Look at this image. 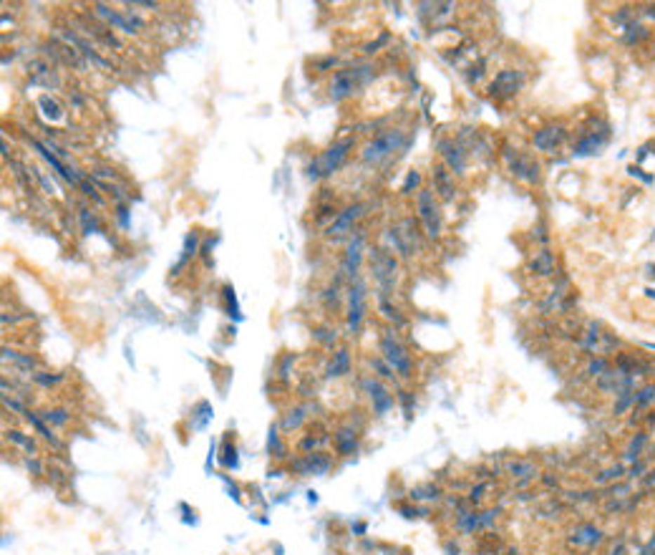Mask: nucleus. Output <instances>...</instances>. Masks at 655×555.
<instances>
[{
  "label": "nucleus",
  "mask_w": 655,
  "mask_h": 555,
  "mask_svg": "<svg viewBox=\"0 0 655 555\" xmlns=\"http://www.w3.org/2000/svg\"><path fill=\"white\" fill-rule=\"evenodd\" d=\"M353 147H355L353 136H345V139H338V142H333L331 147L325 149V152H320V155L305 166L307 179H312V182H320V179H325V177H333V174H336L338 169L345 164V159H348L350 149H353Z\"/></svg>",
  "instance_id": "obj_1"
},
{
  "label": "nucleus",
  "mask_w": 655,
  "mask_h": 555,
  "mask_svg": "<svg viewBox=\"0 0 655 555\" xmlns=\"http://www.w3.org/2000/svg\"><path fill=\"white\" fill-rule=\"evenodd\" d=\"M406 144H409V134H406L404 129H386V131H381V134H376L373 139L363 147L361 159H363V164L378 166L386 159H391L396 152H401Z\"/></svg>",
  "instance_id": "obj_2"
},
{
  "label": "nucleus",
  "mask_w": 655,
  "mask_h": 555,
  "mask_svg": "<svg viewBox=\"0 0 655 555\" xmlns=\"http://www.w3.org/2000/svg\"><path fill=\"white\" fill-rule=\"evenodd\" d=\"M371 79H373V68L371 66L340 68V71L333 74L331 84H328V96H331V101H336V104L338 101H345L361 86H366Z\"/></svg>",
  "instance_id": "obj_3"
},
{
  "label": "nucleus",
  "mask_w": 655,
  "mask_h": 555,
  "mask_svg": "<svg viewBox=\"0 0 655 555\" xmlns=\"http://www.w3.org/2000/svg\"><path fill=\"white\" fill-rule=\"evenodd\" d=\"M368 260H371V273L378 285V296H391L393 285L398 278V258L388 250V247L373 245L368 250Z\"/></svg>",
  "instance_id": "obj_4"
},
{
  "label": "nucleus",
  "mask_w": 655,
  "mask_h": 555,
  "mask_svg": "<svg viewBox=\"0 0 655 555\" xmlns=\"http://www.w3.org/2000/svg\"><path fill=\"white\" fill-rule=\"evenodd\" d=\"M378 348H381V358H383L393 371H396L398 377L413 379V358H411V353L404 346V341L396 336V331L381 333Z\"/></svg>",
  "instance_id": "obj_5"
},
{
  "label": "nucleus",
  "mask_w": 655,
  "mask_h": 555,
  "mask_svg": "<svg viewBox=\"0 0 655 555\" xmlns=\"http://www.w3.org/2000/svg\"><path fill=\"white\" fill-rule=\"evenodd\" d=\"M386 240L388 247H393L401 258H411V255L418 253L421 247V233H418V225L413 217H404V220L386 230Z\"/></svg>",
  "instance_id": "obj_6"
},
{
  "label": "nucleus",
  "mask_w": 655,
  "mask_h": 555,
  "mask_svg": "<svg viewBox=\"0 0 655 555\" xmlns=\"http://www.w3.org/2000/svg\"><path fill=\"white\" fill-rule=\"evenodd\" d=\"M368 313V285L366 280L355 278L348 288V313H345V326H348L350 336H358L366 323Z\"/></svg>",
  "instance_id": "obj_7"
},
{
  "label": "nucleus",
  "mask_w": 655,
  "mask_h": 555,
  "mask_svg": "<svg viewBox=\"0 0 655 555\" xmlns=\"http://www.w3.org/2000/svg\"><path fill=\"white\" fill-rule=\"evenodd\" d=\"M416 212H418V220H421L426 237L439 240L441 237V207H439V200H436L434 190L416 192Z\"/></svg>",
  "instance_id": "obj_8"
},
{
  "label": "nucleus",
  "mask_w": 655,
  "mask_h": 555,
  "mask_svg": "<svg viewBox=\"0 0 655 555\" xmlns=\"http://www.w3.org/2000/svg\"><path fill=\"white\" fill-rule=\"evenodd\" d=\"M524 84H527L524 71H520V68H504V71H499V74L489 81L487 93L496 101H509V99H515L517 93L524 89Z\"/></svg>",
  "instance_id": "obj_9"
},
{
  "label": "nucleus",
  "mask_w": 655,
  "mask_h": 555,
  "mask_svg": "<svg viewBox=\"0 0 655 555\" xmlns=\"http://www.w3.org/2000/svg\"><path fill=\"white\" fill-rule=\"evenodd\" d=\"M361 388H363V394L371 399V407H373V414L376 417H386L388 412L393 409V404H396V399H393V394L388 391V386L381 379H376V377H366L361 381Z\"/></svg>",
  "instance_id": "obj_10"
},
{
  "label": "nucleus",
  "mask_w": 655,
  "mask_h": 555,
  "mask_svg": "<svg viewBox=\"0 0 655 555\" xmlns=\"http://www.w3.org/2000/svg\"><path fill=\"white\" fill-rule=\"evenodd\" d=\"M366 210H368L366 202H353V204H348V207H343V210L333 217L331 228H328V237H331V240H343L345 235L353 233V225L366 215Z\"/></svg>",
  "instance_id": "obj_11"
},
{
  "label": "nucleus",
  "mask_w": 655,
  "mask_h": 555,
  "mask_svg": "<svg viewBox=\"0 0 655 555\" xmlns=\"http://www.w3.org/2000/svg\"><path fill=\"white\" fill-rule=\"evenodd\" d=\"M504 157L509 159V172L515 174L517 179H522L527 185H537L539 179H542V166H539V162L532 155H522L517 149L515 155H512V149H507Z\"/></svg>",
  "instance_id": "obj_12"
},
{
  "label": "nucleus",
  "mask_w": 655,
  "mask_h": 555,
  "mask_svg": "<svg viewBox=\"0 0 655 555\" xmlns=\"http://www.w3.org/2000/svg\"><path fill=\"white\" fill-rule=\"evenodd\" d=\"M567 134H569L567 126H562V124H547V126L534 131L532 147L537 149V152H542V155H555V152L567 142Z\"/></svg>",
  "instance_id": "obj_13"
},
{
  "label": "nucleus",
  "mask_w": 655,
  "mask_h": 555,
  "mask_svg": "<svg viewBox=\"0 0 655 555\" xmlns=\"http://www.w3.org/2000/svg\"><path fill=\"white\" fill-rule=\"evenodd\" d=\"M363 247H366V233H363V230H355L348 247H345L343 260H340V275L343 278H350V280L358 278V270H361V263H363Z\"/></svg>",
  "instance_id": "obj_14"
},
{
  "label": "nucleus",
  "mask_w": 655,
  "mask_h": 555,
  "mask_svg": "<svg viewBox=\"0 0 655 555\" xmlns=\"http://www.w3.org/2000/svg\"><path fill=\"white\" fill-rule=\"evenodd\" d=\"M602 540H605V530L595 523L575 525L567 535L569 548H577V550H593V548H597V545H602Z\"/></svg>",
  "instance_id": "obj_15"
},
{
  "label": "nucleus",
  "mask_w": 655,
  "mask_h": 555,
  "mask_svg": "<svg viewBox=\"0 0 655 555\" xmlns=\"http://www.w3.org/2000/svg\"><path fill=\"white\" fill-rule=\"evenodd\" d=\"M439 152L444 166H446L451 174H466V166H469V157H466V149L454 139H441Z\"/></svg>",
  "instance_id": "obj_16"
},
{
  "label": "nucleus",
  "mask_w": 655,
  "mask_h": 555,
  "mask_svg": "<svg viewBox=\"0 0 655 555\" xmlns=\"http://www.w3.org/2000/svg\"><path fill=\"white\" fill-rule=\"evenodd\" d=\"M93 11H96V15H101L106 23H111L114 28H119V31H124V33H129V36H134V33H139V28H144V20H141L139 15H124V13L114 11V8L104 6V3H96Z\"/></svg>",
  "instance_id": "obj_17"
},
{
  "label": "nucleus",
  "mask_w": 655,
  "mask_h": 555,
  "mask_svg": "<svg viewBox=\"0 0 655 555\" xmlns=\"http://www.w3.org/2000/svg\"><path fill=\"white\" fill-rule=\"evenodd\" d=\"M331 464H333V459L325 452H307V455H303V457H298L290 467L298 472V475H325L328 469H331Z\"/></svg>",
  "instance_id": "obj_18"
},
{
  "label": "nucleus",
  "mask_w": 655,
  "mask_h": 555,
  "mask_svg": "<svg viewBox=\"0 0 655 555\" xmlns=\"http://www.w3.org/2000/svg\"><path fill=\"white\" fill-rule=\"evenodd\" d=\"M507 475L512 477V480H517L520 488H524V485H529V482H534L539 477V467H537V462H532V459L515 457L512 462H507Z\"/></svg>",
  "instance_id": "obj_19"
},
{
  "label": "nucleus",
  "mask_w": 655,
  "mask_h": 555,
  "mask_svg": "<svg viewBox=\"0 0 655 555\" xmlns=\"http://www.w3.org/2000/svg\"><path fill=\"white\" fill-rule=\"evenodd\" d=\"M431 179H434V195L441 197L444 202H451L456 197V185H454V174L449 172L444 164H436L434 172H431Z\"/></svg>",
  "instance_id": "obj_20"
},
{
  "label": "nucleus",
  "mask_w": 655,
  "mask_h": 555,
  "mask_svg": "<svg viewBox=\"0 0 655 555\" xmlns=\"http://www.w3.org/2000/svg\"><path fill=\"white\" fill-rule=\"evenodd\" d=\"M607 139H610V134L605 131H588V134L582 136L580 142L572 147V155L575 157H593V155H600L602 147L607 144Z\"/></svg>",
  "instance_id": "obj_21"
},
{
  "label": "nucleus",
  "mask_w": 655,
  "mask_h": 555,
  "mask_svg": "<svg viewBox=\"0 0 655 555\" xmlns=\"http://www.w3.org/2000/svg\"><path fill=\"white\" fill-rule=\"evenodd\" d=\"M358 439H361V434H358V429L355 426H340L336 434H333V444H336V452L340 457H350L358 452Z\"/></svg>",
  "instance_id": "obj_22"
},
{
  "label": "nucleus",
  "mask_w": 655,
  "mask_h": 555,
  "mask_svg": "<svg viewBox=\"0 0 655 555\" xmlns=\"http://www.w3.org/2000/svg\"><path fill=\"white\" fill-rule=\"evenodd\" d=\"M555 266H557L555 253H552V250H539V253H534V258L527 263V270L537 278H550V275H555Z\"/></svg>",
  "instance_id": "obj_23"
},
{
  "label": "nucleus",
  "mask_w": 655,
  "mask_h": 555,
  "mask_svg": "<svg viewBox=\"0 0 655 555\" xmlns=\"http://www.w3.org/2000/svg\"><path fill=\"white\" fill-rule=\"evenodd\" d=\"M350 369H353V358H350V351L343 346V348H338V351L333 353L328 371H325V379H343L350 374Z\"/></svg>",
  "instance_id": "obj_24"
},
{
  "label": "nucleus",
  "mask_w": 655,
  "mask_h": 555,
  "mask_svg": "<svg viewBox=\"0 0 655 555\" xmlns=\"http://www.w3.org/2000/svg\"><path fill=\"white\" fill-rule=\"evenodd\" d=\"M648 442H650V434L645 432V429H640V432L633 434L630 442H628V447H625V452H623V459H625V462L633 464V462H637V459H643Z\"/></svg>",
  "instance_id": "obj_25"
},
{
  "label": "nucleus",
  "mask_w": 655,
  "mask_h": 555,
  "mask_svg": "<svg viewBox=\"0 0 655 555\" xmlns=\"http://www.w3.org/2000/svg\"><path fill=\"white\" fill-rule=\"evenodd\" d=\"M197 253H199V233L197 230H192L187 237H184V247H182V258H179V263L172 268V275H179V273L184 270V268L190 266V260L197 258Z\"/></svg>",
  "instance_id": "obj_26"
},
{
  "label": "nucleus",
  "mask_w": 655,
  "mask_h": 555,
  "mask_svg": "<svg viewBox=\"0 0 655 555\" xmlns=\"http://www.w3.org/2000/svg\"><path fill=\"white\" fill-rule=\"evenodd\" d=\"M378 313L386 318L388 323H393L396 328H401V326H406V315L401 313V308L398 306H393V301H391V296H378Z\"/></svg>",
  "instance_id": "obj_27"
},
{
  "label": "nucleus",
  "mask_w": 655,
  "mask_h": 555,
  "mask_svg": "<svg viewBox=\"0 0 655 555\" xmlns=\"http://www.w3.org/2000/svg\"><path fill=\"white\" fill-rule=\"evenodd\" d=\"M650 407H655V381H648L643 386L635 388V404H633V414L648 412Z\"/></svg>",
  "instance_id": "obj_28"
},
{
  "label": "nucleus",
  "mask_w": 655,
  "mask_h": 555,
  "mask_svg": "<svg viewBox=\"0 0 655 555\" xmlns=\"http://www.w3.org/2000/svg\"><path fill=\"white\" fill-rule=\"evenodd\" d=\"M648 38H650V28L640 23V20H633L630 25H625L623 28V44L625 46H640L643 41H648Z\"/></svg>",
  "instance_id": "obj_29"
},
{
  "label": "nucleus",
  "mask_w": 655,
  "mask_h": 555,
  "mask_svg": "<svg viewBox=\"0 0 655 555\" xmlns=\"http://www.w3.org/2000/svg\"><path fill=\"white\" fill-rule=\"evenodd\" d=\"M625 472H628V467H625L623 462H615L612 467H605L602 472H597V475H595V485L605 488V485H612V482H623L625 480Z\"/></svg>",
  "instance_id": "obj_30"
},
{
  "label": "nucleus",
  "mask_w": 655,
  "mask_h": 555,
  "mask_svg": "<svg viewBox=\"0 0 655 555\" xmlns=\"http://www.w3.org/2000/svg\"><path fill=\"white\" fill-rule=\"evenodd\" d=\"M23 417H25V419H28V422H31L33 426H36V429H38V434H41V437H44L46 442H51V444H53L55 450H61V442H58V437H55V434L51 432V426L46 424V419H44V417H38L36 412H28V409H25V412H23Z\"/></svg>",
  "instance_id": "obj_31"
},
{
  "label": "nucleus",
  "mask_w": 655,
  "mask_h": 555,
  "mask_svg": "<svg viewBox=\"0 0 655 555\" xmlns=\"http://www.w3.org/2000/svg\"><path fill=\"white\" fill-rule=\"evenodd\" d=\"M633 404H635V388H628V391H620L612 401V417H623V414L633 412Z\"/></svg>",
  "instance_id": "obj_32"
},
{
  "label": "nucleus",
  "mask_w": 655,
  "mask_h": 555,
  "mask_svg": "<svg viewBox=\"0 0 655 555\" xmlns=\"http://www.w3.org/2000/svg\"><path fill=\"white\" fill-rule=\"evenodd\" d=\"M610 366L612 364H610V358H607V356H593L588 361V366H585V377L595 381V379H600L602 374L610 369Z\"/></svg>",
  "instance_id": "obj_33"
},
{
  "label": "nucleus",
  "mask_w": 655,
  "mask_h": 555,
  "mask_svg": "<svg viewBox=\"0 0 655 555\" xmlns=\"http://www.w3.org/2000/svg\"><path fill=\"white\" fill-rule=\"evenodd\" d=\"M38 109H41V114H44L46 119H51V122H61L63 119L61 106L55 104L51 96H41V99H38Z\"/></svg>",
  "instance_id": "obj_34"
},
{
  "label": "nucleus",
  "mask_w": 655,
  "mask_h": 555,
  "mask_svg": "<svg viewBox=\"0 0 655 555\" xmlns=\"http://www.w3.org/2000/svg\"><path fill=\"white\" fill-rule=\"evenodd\" d=\"M305 417H307V414H305V407L290 409V414L285 417V419H282V429H285V432H293V429H298V426H300L303 422H305Z\"/></svg>",
  "instance_id": "obj_35"
},
{
  "label": "nucleus",
  "mask_w": 655,
  "mask_h": 555,
  "mask_svg": "<svg viewBox=\"0 0 655 555\" xmlns=\"http://www.w3.org/2000/svg\"><path fill=\"white\" fill-rule=\"evenodd\" d=\"M368 364H371V369L376 371V379H381V381H383V379H393V377H396V374H393V369H391V366H388L386 361H383V358H381V356L368 358Z\"/></svg>",
  "instance_id": "obj_36"
},
{
  "label": "nucleus",
  "mask_w": 655,
  "mask_h": 555,
  "mask_svg": "<svg viewBox=\"0 0 655 555\" xmlns=\"http://www.w3.org/2000/svg\"><path fill=\"white\" fill-rule=\"evenodd\" d=\"M6 439H11L13 444H18V447H23V450L28 452V455H31V452H36V442H33L31 437H25V434H20L18 429H8V432H6Z\"/></svg>",
  "instance_id": "obj_37"
},
{
  "label": "nucleus",
  "mask_w": 655,
  "mask_h": 555,
  "mask_svg": "<svg viewBox=\"0 0 655 555\" xmlns=\"http://www.w3.org/2000/svg\"><path fill=\"white\" fill-rule=\"evenodd\" d=\"M48 424H55V426H66L68 419H71V414L66 412V409H48V412L41 414Z\"/></svg>",
  "instance_id": "obj_38"
},
{
  "label": "nucleus",
  "mask_w": 655,
  "mask_h": 555,
  "mask_svg": "<svg viewBox=\"0 0 655 555\" xmlns=\"http://www.w3.org/2000/svg\"><path fill=\"white\" fill-rule=\"evenodd\" d=\"M411 500H441V488H436V485H423V488L411 490Z\"/></svg>",
  "instance_id": "obj_39"
},
{
  "label": "nucleus",
  "mask_w": 655,
  "mask_h": 555,
  "mask_svg": "<svg viewBox=\"0 0 655 555\" xmlns=\"http://www.w3.org/2000/svg\"><path fill=\"white\" fill-rule=\"evenodd\" d=\"M421 187V172H416V169H411L409 174H406L404 185H401V195H413V190H418Z\"/></svg>",
  "instance_id": "obj_40"
},
{
  "label": "nucleus",
  "mask_w": 655,
  "mask_h": 555,
  "mask_svg": "<svg viewBox=\"0 0 655 555\" xmlns=\"http://www.w3.org/2000/svg\"><path fill=\"white\" fill-rule=\"evenodd\" d=\"M396 399L401 401V407H404V417H406V419H409V422L413 419V404H416V401H413V391H406V388H401V391L396 394Z\"/></svg>",
  "instance_id": "obj_41"
},
{
  "label": "nucleus",
  "mask_w": 655,
  "mask_h": 555,
  "mask_svg": "<svg viewBox=\"0 0 655 555\" xmlns=\"http://www.w3.org/2000/svg\"><path fill=\"white\" fill-rule=\"evenodd\" d=\"M79 217H81V230H84V235L98 233V222H96V217H93V212L88 210V207H84V210L79 212Z\"/></svg>",
  "instance_id": "obj_42"
},
{
  "label": "nucleus",
  "mask_w": 655,
  "mask_h": 555,
  "mask_svg": "<svg viewBox=\"0 0 655 555\" xmlns=\"http://www.w3.org/2000/svg\"><path fill=\"white\" fill-rule=\"evenodd\" d=\"M650 469V464L645 462V459H637V462H633L630 467H628V472H625V480H643V475Z\"/></svg>",
  "instance_id": "obj_43"
},
{
  "label": "nucleus",
  "mask_w": 655,
  "mask_h": 555,
  "mask_svg": "<svg viewBox=\"0 0 655 555\" xmlns=\"http://www.w3.org/2000/svg\"><path fill=\"white\" fill-rule=\"evenodd\" d=\"M489 488H491V482H479L477 488L469 490V495H466V502H469V505H479V502L487 497V490H489Z\"/></svg>",
  "instance_id": "obj_44"
},
{
  "label": "nucleus",
  "mask_w": 655,
  "mask_h": 555,
  "mask_svg": "<svg viewBox=\"0 0 655 555\" xmlns=\"http://www.w3.org/2000/svg\"><path fill=\"white\" fill-rule=\"evenodd\" d=\"M270 452H272L277 459H282V457H285V450H282V444H280V434H277V426H272V429H270Z\"/></svg>",
  "instance_id": "obj_45"
},
{
  "label": "nucleus",
  "mask_w": 655,
  "mask_h": 555,
  "mask_svg": "<svg viewBox=\"0 0 655 555\" xmlns=\"http://www.w3.org/2000/svg\"><path fill=\"white\" fill-rule=\"evenodd\" d=\"M33 381L41 384V386H53V384L63 381V374H44V371H38V374H33Z\"/></svg>",
  "instance_id": "obj_46"
},
{
  "label": "nucleus",
  "mask_w": 655,
  "mask_h": 555,
  "mask_svg": "<svg viewBox=\"0 0 655 555\" xmlns=\"http://www.w3.org/2000/svg\"><path fill=\"white\" fill-rule=\"evenodd\" d=\"M315 341H320V344H325V346H333L336 344V331H331V328H315Z\"/></svg>",
  "instance_id": "obj_47"
},
{
  "label": "nucleus",
  "mask_w": 655,
  "mask_h": 555,
  "mask_svg": "<svg viewBox=\"0 0 655 555\" xmlns=\"http://www.w3.org/2000/svg\"><path fill=\"white\" fill-rule=\"evenodd\" d=\"M225 296H227V303H230V315L239 318V311H237V301H234V288H232V285H227V288H225Z\"/></svg>",
  "instance_id": "obj_48"
},
{
  "label": "nucleus",
  "mask_w": 655,
  "mask_h": 555,
  "mask_svg": "<svg viewBox=\"0 0 655 555\" xmlns=\"http://www.w3.org/2000/svg\"><path fill=\"white\" fill-rule=\"evenodd\" d=\"M640 485H643V492H650V490H655V464L648 469L643 475V480H640Z\"/></svg>",
  "instance_id": "obj_49"
},
{
  "label": "nucleus",
  "mask_w": 655,
  "mask_h": 555,
  "mask_svg": "<svg viewBox=\"0 0 655 555\" xmlns=\"http://www.w3.org/2000/svg\"><path fill=\"white\" fill-rule=\"evenodd\" d=\"M388 38H391V36H388V33H381V38H378V41H373V44H368L363 51H366L368 56H371V53H378V48H381V46H383V44H388Z\"/></svg>",
  "instance_id": "obj_50"
},
{
  "label": "nucleus",
  "mask_w": 655,
  "mask_h": 555,
  "mask_svg": "<svg viewBox=\"0 0 655 555\" xmlns=\"http://www.w3.org/2000/svg\"><path fill=\"white\" fill-rule=\"evenodd\" d=\"M79 187H81V190H84V195H86V197H93V200H96V202H104V200H101V195H98V192H96V187H93L91 182H86V179H84V182H81Z\"/></svg>",
  "instance_id": "obj_51"
},
{
  "label": "nucleus",
  "mask_w": 655,
  "mask_h": 555,
  "mask_svg": "<svg viewBox=\"0 0 655 555\" xmlns=\"http://www.w3.org/2000/svg\"><path fill=\"white\" fill-rule=\"evenodd\" d=\"M25 467H28V472H33V475H44V464L38 462L36 457H28V459H25Z\"/></svg>",
  "instance_id": "obj_52"
},
{
  "label": "nucleus",
  "mask_w": 655,
  "mask_h": 555,
  "mask_svg": "<svg viewBox=\"0 0 655 555\" xmlns=\"http://www.w3.org/2000/svg\"><path fill=\"white\" fill-rule=\"evenodd\" d=\"M628 174H630V177H640L643 182H648V185L653 182V177H650V174H643V169H640L637 164H630V166H628Z\"/></svg>",
  "instance_id": "obj_53"
},
{
  "label": "nucleus",
  "mask_w": 655,
  "mask_h": 555,
  "mask_svg": "<svg viewBox=\"0 0 655 555\" xmlns=\"http://www.w3.org/2000/svg\"><path fill=\"white\" fill-rule=\"evenodd\" d=\"M610 555H630V548H628L625 540H618V543L610 548Z\"/></svg>",
  "instance_id": "obj_54"
},
{
  "label": "nucleus",
  "mask_w": 655,
  "mask_h": 555,
  "mask_svg": "<svg viewBox=\"0 0 655 555\" xmlns=\"http://www.w3.org/2000/svg\"><path fill=\"white\" fill-rule=\"evenodd\" d=\"M637 555H655V533L648 537V543L640 548V553H637Z\"/></svg>",
  "instance_id": "obj_55"
},
{
  "label": "nucleus",
  "mask_w": 655,
  "mask_h": 555,
  "mask_svg": "<svg viewBox=\"0 0 655 555\" xmlns=\"http://www.w3.org/2000/svg\"><path fill=\"white\" fill-rule=\"evenodd\" d=\"M126 212H129V210H126V207H124V204H119V207H117L119 222H121V228H124V230L129 228V215H126Z\"/></svg>",
  "instance_id": "obj_56"
},
{
  "label": "nucleus",
  "mask_w": 655,
  "mask_h": 555,
  "mask_svg": "<svg viewBox=\"0 0 655 555\" xmlns=\"http://www.w3.org/2000/svg\"><path fill=\"white\" fill-rule=\"evenodd\" d=\"M542 482H545L547 488H555V490L560 488V480L557 477H552V472H545V475H542Z\"/></svg>",
  "instance_id": "obj_57"
},
{
  "label": "nucleus",
  "mask_w": 655,
  "mask_h": 555,
  "mask_svg": "<svg viewBox=\"0 0 655 555\" xmlns=\"http://www.w3.org/2000/svg\"><path fill=\"white\" fill-rule=\"evenodd\" d=\"M446 553L449 555H461V550H459V545L454 543V540H449V543H446Z\"/></svg>",
  "instance_id": "obj_58"
},
{
  "label": "nucleus",
  "mask_w": 655,
  "mask_h": 555,
  "mask_svg": "<svg viewBox=\"0 0 655 555\" xmlns=\"http://www.w3.org/2000/svg\"><path fill=\"white\" fill-rule=\"evenodd\" d=\"M648 149H650V144H643V147L637 149V162H643L645 157H648Z\"/></svg>",
  "instance_id": "obj_59"
},
{
  "label": "nucleus",
  "mask_w": 655,
  "mask_h": 555,
  "mask_svg": "<svg viewBox=\"0 0 655 555\" xmlns=\"http://www.w3.org/2000/svg\"><path fill=\"white\" fill-rule=\"evenodd\" d=\"M645 15L655 20V3H650V6H645Z\"/></svg>",
  "instance_id": "obj_60"
},
{
  "label": "nucleus",
  "mask_w": 655,
  "mask_h": 555,
  "mask_svg": "<svg viewBox=\"0 0 655 555\" xmlns=\"http://www.w3.org/2000/svg\"><path fill=\"white\" fill-rule=\"evenodd\" d=\"M645 296H648L650 301H655V288H645Z\"/></svg>",
  "instance_id": "obj_61"
},
{
  "label": "nucleus",
  "mask_w": 655,
  "mask_h": 555,
  "mask_svg": "<svg viewBox=\"0 0 655 555\" xmlns=\"http://www.w3.org/2000/svg\"><path fill=\"white\" fill-rule=\"evenodd\" d=\"M507 555H520V550H517V548H509Z\"/></svg>",
  "instance_id": "obj_62"
},
{
  "label": "nucleus",
  "mask_w": 655,
  "mask_h": 555,
  "mask_svg": "<svg viewBox=\"0 0 655 555\" xmlns=\"http://www.w3.org/2000/svg\"><path fill=\"white\" fill-rule=\"evenodd\" d=\"M645 348H648V351H655V344H645Z\"/></svg>",
  "instance_id": "obj_63"
}]
</instances>
